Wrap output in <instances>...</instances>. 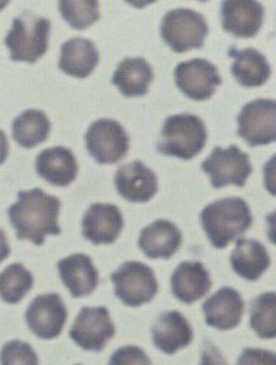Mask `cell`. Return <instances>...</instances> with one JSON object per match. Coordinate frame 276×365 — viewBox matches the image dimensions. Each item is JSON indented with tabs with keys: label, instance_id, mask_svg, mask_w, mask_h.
Instances as JSON below:
<instances>
[{
	"label": "cell",
	"instance_id": "d6a6232c",
	"mask_svg": "<svg viewBox=\"0 0 276 365\" xmlns=\"http://www.w3.org/2000/svg\"><path fill=\"white\" fill-rule=\"evenodd\" d=\"M201 365H229L223 354L212 343H205L202 350Z\"/></svg>",
	"mask_w": 276,
	"mask_h": 365
},
{
	"label": "cell",
	"instance_id": "4fadbf2b",
	"mask_svg": "<svg viewBox=\"0 0 276 365\" xmlns=\"http://www.w3.org/2000/svg\"><path fill=\"white\" fill-rule=\"evenodd\" d=\"M223 30L237 38L255 37L265 17L264 6L253 0H228L221 6Z\"/></svg>",
	"mask_w": 276,
	"mask_h": 365
},
{
	"label": "cell",
	"instance_id": "d6986e66",
	"mask_svg": "<svg viewBox=\"0 0 276 365\" xmlns=\"http://www.w3.org/2000/svg\"><path fill=\"white\" fill-rule=\"evenodd\" d=\"M58 272L73 298L92 295L98 287V272L87 255L76 253L59 260Z\"/></svg>",
	"mask_w": 276,
	"mask_h": 365
},
{
	"label": "cell",
	"instance_id": "8fae6325",
	"mask_svg": "<svg viewBox=\"0 0 276 365\" xmlns=\"http://www.w3.org/2000/svg\"><path fill=\"white\" fill-rule=\"evenodd\" d=\"M176 85L186 97L203 101L211 98L222 85L218 68L203 58L181 62L174 72Z\"/></svg>",
	"mask_w": 276,
	"mask_h": 365
},
{
	"label": "cell",
	"instance_id": "4dcf8cb0",
	"mask_svg": "<svg viewBox=\"0 0 276 365\" xmlns=\"http://www.w3.org/2000/svg\"><path fill=\"white\" fill-rule=\"evenodd\" d=\"M108 365H152L149 356L137 346H125L118 349Z\"/></svg>",
	"mask_w": 276,
	"mask_h": 365
},
{
	"label": "cell",
	"instance_id": "ffe728a7",
	"mask_svg": "<svg viewBox=\"0 0 276 365\" xmlns=\"http://www.w3.org/2000/svg\"><path fill=\"white\" fill-rule=\"evenodd\" d=\"M40 178L52 185L65 187L75 182L78 176V160L73 152L65 146L44 149L36 160Z\"/></svg>",
	"mask_w": 276,
	"mask_h": 365
},
{
	"label": "cell",
	"instance_id": "5bb4252c",
	"mask_svg": "<svg viewBox=\"0 0 276 365\" xmlns=\"http://www.w3.org/2000/svg\"><path fill=\"white\" fill-rule=\"evenodd\" d=\"M82 228L83 236L94 245H111L121 235L124 217L117 205L95 202L86 211Z\"/></svg>",
	"mask_w": 276,
	"mask_h": 365
},
{
	"label": "cell",
	"instance_id": "6da1fadb",
	"mask_svg": "<svg viewBox=\"0 0 276 365\" xmlns=\"http://www.w3.org/2000/svg\"><path fill=\"white\" fill-rule=\"evenodd\" d=\"M60 200L46 194L41 188L18 191L17 201L9 208V218L16 236L27 239L37 246L44 245L46 236L60 235L58 217Z\"/></svg>",
	"mask_w": 276,
	"mask_h": 365
},
{
	"label": "cell",
	"instance_id": "52a82bcc",
	"mask_svg": "<svg viewBox=\"0 0 276 365\" xmlns=\"http://www.w3.org/2000/svg\"><path fill=\"white\" fill-rule=\"evenodd\" d=\"M202 170L211 176L215 188H222L228 184L244 187L253 173V166L247 153L237 145H230L228 149L216 146L202 162Z\"/></svg>",
	"mask_w": 276,
	"mask_h": 365
},
{
	"label": "cell",
	"instance_id": "ba28073f",
	"mask_svg": "<svg viewBox=\"0 0 276 365\" xmlns=\"http://www.w3.org/2000/svg\"><path fill=\"white\" fill-rule=\"evenodd\" d=\"M86 146L97 163L114 165L127 156L129 150V137L118 121L101 118L89 127L86 133Z\"/></svg>",
	"mask_w": 276,
	"mask_h": 365
},
{
	"label": "cell",
	"instance_id": "44dd1931",
	"mask_svg": "<svg viewBox=\"0 0 276 365\" xmlns=\"http://www.w3.org/2000/svg\"><path fill=\"white\" fill-rule=\"evenodd\" d=\"M211 288L212 279L209 272L199 262H184L171 275V291L174 297L188 305L202 299Z\"/></svg>",
	"mask_w": 276,
	"mask_h": 365
},
{
	"label": "cell",
	"instance_id": "7402d4cb",
	"mask_svg": "<svg viewBox=\"0 0 276 365\" xmlns=\"http://www.w3.org/2000/svg\"><path fill=\"white\" fill-rule=\"evenodd\" d=\"M229 56L233 58L231 73L244 88H260L271 76V65L264 53L254 48L237 49L230 48Z\"/></svg>",
	"mask_w": 276,
	"mask_h": 365
},
{
	"label": "cell",
	"instance_id": "9c48e42d",
	"mask_svg": "<svg viewBox=\"0 0 276 365\" xmlns=\"http://www.w3.org/2000/svg\"><path fill=\"white\" fill-rule=\"evenodd\" d=\"M238 137L250 146L270 145L276 140V101L257 98L245 104L238 117Z\"/></svg>",
	"mask_w": 276,
	"mask_h": 365
},
{
	"label": "cell",
	"instance_id": "cb8c5ba5",
	"mask_svg": "<svg viewBox=\"0 0 276 365\" xmlns=\"http://www.w3.org/2000/svg\"><path fill=\"white\" fill-rule=\"evenodd\" d=\"M98 51L92 41L76 37L62 46L58 65L63 73L86 79L98 65Z\"/></svg>",
	"mask_w": 276,
	"mask_h": 365
},
{
	"label": "cell",
	"instance_id": "7c38bea8",
	"mask_svg": "<svg viewBox=\"0 0 276 365\" xmlns=\"http://www.w3.org/2000/svg\"><path fill=\"white\" fill-rule=\"evenodd\" d=\"M68 319V309L62 298L52 292L37 297L26 312V320L31 331L44 340L56 339Z\"/></svg>",
	"mask_w": 276,
	"mask_h": 365
},
{
	"label": "cell",
	"instance_id": "3957f363",
	"mask_svg": "<svg viewBox=\"0 0 276 365\" xmlns=\"http://www.w3.org/2000/svg\"><path fill=\"white\" fill-rule=\"evenodd\" d=\"M208 133L205 123L193 114L183 113L166 120L157 150L163 155L191 160L202 152Z\"/></svg>",
	"mask_w": 276,
	"mask_h": 365
},
{
	"label": "cell",
	"instance_id": "603a6c76",
	"mask_svg": "<svg viewBox=\"0 0 276 365\" xmlns=\"http://www.w3.org/2000/svg\"><path fill=\"white\" fill-rule=\"evenodd\" d=\"M231 267L247 281H257L271 266L265 246L254 239H238L230 256Z\"/></svg>",
	"mask_w": 276,
	"mask_h": 365
},
{
	"label": "cell",
	"instance_id": "484cf974",
	"mask_svg": "<svg viewBox=\"0 0 276 365\" xmlns=\"http://www.w3.org/2000/svg\"><path fill=\"white\" fill-rule=\"evenodd\" d=\"M51 133V121L41 110H26L11 124L13 139L26 149L46 142Z\"/></svg>",
	"mask_w": 276,
	"mask_h": 365
},
{
	"label": "cell",
	"instance_id": "7a4b0ae2",
	"mask_svg": "<svg viewBox=\"0 0 276 365\" xmlns=\"http://www.w3.org/2000/svg\"><path fill=\"white\" fill-rule=\"evenodd\" d=\"M201 222L209 242L216 249H226L253 225L250 205L240 197H228L206 205Z\"/></svg>",
	"mask_w": 276,
	"mask_h": 365
},
{
	"label": "cell",
	"instance_id": "f546056e",
	"mask_svg": "<svg viewBox=\"0 0 276 365\" xmlns=\"http://www.w3.org/2000/svg\"><path fill=\"white\" fill-rule=\"evenodd\" d=\"M0 365H40L34 349L18 340L9 341L0 351Z\"/></svg>",
	"mask_w": 276,
	"mask_h": 365
},
{
	"label": "cell",
	"instance_id": "e0dca14e",
	"mask_svg": "<svg viewBox=\"0 0 276 365\" xmlns=\"http://www.w3.org/2000/svg\"><path fill=\"white\" fill-rule=\"evenodd\" d=\"M202 311L208 326L219 330H230L241 322L244 315V301L238 291L225 287L203 302Z\"/></svg>",
	"mask_w": 276,
	"mask_h": 365
},
{
	"label": "cell",
	"instance_id": "8992f818",
	"mask_svg": "<svg viewBox=\"0 0 276 365\" xmlns=\"http://www.w3.org/2000/svg\"><path fill=\"white\" fill-rule=\"evenodd\" d=\"M115 295L128 307L137 308L150 302L157 291L159 282L153 270L139 262H127L111 274Z\"/></svg>",
	"mask_w": 276,
	"mask_h": 365
},
{
	"label": "cell",
	"instance_id": "277c9868",
	"mask_svg": "<svg viewBox=\"0 0 276 365\" xmlns=\"http://www.w3.org/2000/svg\"><path fill=\"white\" fill-rule=\"evenodd\" d=\"M51 21L33 13H24L14 17L11 29L4 38L10 51V59L14 62L36 63L46 55L49 43Z\"/></svg>",
	"mask_w": 276,
	"mask_h": 365
},
{
	"label": "cell",
	"instance_id": "5b68a950",
	"mask_svg": "<svg viewBox=\"0 0 276 365\" xmlns=\"http://www.w3.org/2000/svg\"><path fill=\"white\" fill-rule=\"evenodd\" d=\"M209 26L205 17L191 9H174L161 20L160 34L173 51L183 53L205 46Z\"/></svg>",
	"mask_w": 276,
	"mask_h": 365
},
{
	"label": "cell",
	"instance_id": "ac0fdd59",
	"mask_svg": "<svg viewBox=\"0 0 276 365\" xmlns=\"http://www.w3.org/2000/svg\"><path fill=\"white\" fill-rule=\"evenodd\" d=\"M154 346L164 354H174L191 344L193 330L184 315L170 311L159 315L152 329Z\"/></svg>",
	"mask_w": 276,
	"mask_h": 365
},
{
	"label": "cell",
	"instance_id": "e575fe53",
	"mask_svg": "<svg viewBox=\"0 0 276 365\" xmlns=\"http://www.w3.org/2000/svg\"><path fill=\"white\" fill-rule=\"evenodd\" d=\"M9 156V142L6 134L0 130V165L7 159Z\"/></svg>",
	"mask_w": 276,
	"mask_h": 365
},
{
	"label": "cell",
	"instance_id": "9a60e30c",
	"mask_svg": "<svg viewBox=\"0 0 276 365\" xmlns=\"http://www.w3.org/2000/svg\"><path fill=\"white\" fill-rule=\"evenodd\" d=\"M114 182L117 191L131 202H147L159 190L157 176L140 160L121 166Z\"/></svg>",
	"mask_w": 276,
	"mask_h": 365
},
{
	"label": "cell",
	"instance_id": "30bf717a",
	"mask_svg": "<svg viewBox=\"0 0 276 365\" xmlns=\"http://www.w3.org/2000/svg\"><path fill=\"white\" fill-rule=\"evenodd\" d=\"M115 326L105 307L83 308L70 329V339L83 350L102 351L114 337Z\"/></svg>",
	"mask_w": 276,
	"mask_h": 365
},
{
	"label": "cell",
	"instance_id": "2e32d148",
	"mask_svg": "<svg viewBox=\"0 0 276 365\" xmlns=\"http://www.w3.org/2000/svg\"><path fill=\"white\" fill-rule=\"evenodd\" d=\"M183 245V233L176 224L167 220H157L142 229L139 247L149 259H171Z\"/></svg>",
	"mask_w": 276,
	"mask_h": 365
},
{
	"label": "cell",
	"instance_id": "4316f807",
	"mask_svg": "<svg viewBox=\"0 0 276 365\" xmlns=\"http://www.w3.org/2000/svg\"><path fill=\"white\" fill-rule=\"evenodd\" d=\"M34 277L23 264L16 263L0 273V298L7 304H18L33 288Z\"/></svg>",
	"mask_w": 276,
	"mask_h": 365
},
{
	"label": "cell",
	"instance_id": "d4e9b609",
	"mask_svg": "<svg viewBox=\"0 0 276 365\" xmlns=\"http://www.w3.org/2000/svg\"><path fill=\"white\" fill-rule=\"evenodd\" d=\"M154 75L144 58H125L115 69L112 83L127 97L144 96L153 82Z\"/></svg>",
	"mask_w": 276,
	"mask_h": 365
},
{
	"label": "cell",
	"instance_id": "836d02e7",
	"mask_svg": "<svg viewBox=\"0 0 276 365\" xmlns=\"http://www.w3.org/2000/svg\"><path fill=\"white\" fill-rule=\"evenodd\" d=\"M10 255V246H9V240L6 233L0 229V263L7 259Z\"/></svg>",
	"mask_w": 276,
	"mask_h": 365
},
{
	"label": "cell",
	"instance_id": "1f68e13d",
	"mask_svg": "<svg viewBox=\"0 0 276 365\" xmlns=\"http://www.w3.org/2000/svg\"><path fill=\"white\" fill-rule=\"evenodd\" d=\"M235 365H276L275 353L261 349H244Z\"/></svg>",
	"mask_w": 276,
	"mask_h": 365
},
{
	"label": "cell",
	"instance_id": "83f0119b",
	"mask_svg": "<svg viewBox=\"0 0 276 365\" xmlns=\"http://www.w3.org/2000/svg\"><path fill=\"white\" fill-rule=\"evenodd\" d=\"M250 326L261 339H275L276 294L265 292L251 301Z\"/></svg>",
	"mask_w": 276,
	"mask_h": 365
},
{
	"label": "cell",
	"instance_id": "f1b7e54d",
	"mask_svg": "<svg viewBox=\"0 0 276 365\" xmlns=\"http://www.w3.org/2000/svg\"><path fill=\"white\" fill-rule=\"evenodd\" d=\"M59 11L68 24L75 30H85L100 19L98 1L95 0L59 1Z\"/></svg>",
	"mask_w": 276,
	"mask_h": 365
}]
</instances>
